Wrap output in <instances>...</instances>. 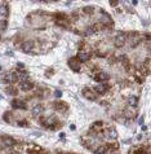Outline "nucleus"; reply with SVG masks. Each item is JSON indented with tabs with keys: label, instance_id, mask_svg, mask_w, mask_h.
Wrapping results in <instances>:
<instances>
[{
	"label": "nucleus",
	"instance_id": "nucleus-24",
	"mask_svg": "<svg viewBox=\"0 0 151 154\" xmlns=\"http://www.w3.org/2000/svg\"><path fill=\"white\" fill-rule=\"evenodd\" d=\"M29 126V122L27 120H20L18 122V127H27Z\"/></svg>",
	"mask_w": 151,
	"mask_h": 154
},
{
	"label": "nucleus",
	"instance_id": "nucleus-25",
	"mask_svg": "<svg viewBox=\"0 0 151 154\" xmlns=\"http://www.w3.org/2000/svg\"><path fill=\"white\" fill-rule=\"evenodd\" d=\"M103 126V123H102V122H94V123H93V128H100V127H102Z\"/></svg>",
	"mask_w": 151,
	"mask_h": 154
},
{
	"label": "nucleus",
	"instance_id": "nucleus-17",
	"mask_svg": "<svg viewBox=\"0 0 151 154\" xmlns=\"http://www.w3.org/2000/svg\"><path fill=\"white\" fill-rule=\"evenodd\" d=\"M128 105L131 107H137L138 106V97H137V96H129L128 97Z\"/></svg>",
	"mask_w": 151,
	"mask_h": 154
},
{
	"label": "nucleus",
	"instance_id": "nucleus-4",
	"mask_svg": "<svg viewBox=\"0 0 151 154\" xmlns=\"http://www.w3.org/2000/svg\"><path fill=\"white\" fill-rule=\"evenodd\" d=\"M80 61L76 58V57H71V58L69 60V66H70V69H71L72 71H75V73H78V71L80 70Z\"/></svg>",
	"mask_w": 151,
	"mask_h": 154
},
{
	"label": "nucleus",
	"instance_id": "nucleus-16",
	"mask_svg": "<svg viewBox=\"0 0 151 154\" xmlns=\"http://www.w3.org/2000/svg\"><path fill=\"white\" fill-rule=\"evenodd\" d=\"M89 55H88L87 52H84V51H80L79 53H78V57H76V58H78L80 62H87L88 60H89Z\"/></svg>",
	"mask_w": 151,
	"mask_h": 154
},
{
	"label": "nucleus",
	"instance_id": "nucleus-20",
	"mask_svg": "<svg viewBox=\"0 0 151 154\" xmlns=\"http://www.w3.org/2000/svg\"><path fill=\"white\" fill-rule=\"evenodd\" d=\"M9 12V9H8V5L7 4H3V5H0V16H7Z\"/></svg>",
	"mask_w": 151,
	"mask_h": 154
},
{
	"label": "nucleus",
	"instance_id": "nucleus-30",
	"mask_svg": "<svg viewBox=\"0 0 151 154\" xmlns=\"http://www.w3.org/2000/svg\"><path fill=\"white\" fill-rule=\"evenodd\" d=\"M54 96H56V97H57V99H59V97H61V96H62V92H61V91H58V89H57V91L54 92Z\"/></svg>",
	"mask_w": 151,
	"mask_h": 154
},
{
	"label": "nucleus",
	"instance_id": "nucleus-1",
	"mask_svg": "<svg viewBox=\"0 0 151 154\" xmlns=\"http://www.w3.org/2000/svg\"><path fill=\"white\" fill-rule=\"evenodd\" d=\"M40 123L43 124V126L45 127H51L52 130L56 127V126H58L57 124V118H56V115H47V117H41L40 118Z\"/></svg>",
	"mask_w": 151,
	"mask_h": 154
},
{
	"label": "nucleus",
	"instance_id": "nucleus-27",
	"mask_svg": "<svg viewBox=\"0 0 151 154\" xmlns=\"http://www.w3.org/2000/svg\"><path fill=\"white\" fill-rule=\"evenodd\" d=\"M17 69H20L21 71H25V65L22 62H18V63H17Z\"/></svg>",
	"mask_w": 151,
	"mask_h": 154
},
{
	"label": "nucleus",
	"instance_id": "nucleus-29",
	"mask_svg": "<svg viewBox=\"0 0 151 154\" xmlns=\"http://www.w3.org/2000/svg\"><path fill=\"white\" fill-rule=\"evenodd\" d=\"M17 101H18V99H14L12 101V106H13V109H18V106H17Z\"/></svg>",
	"mask_w": 151,
	"mask_h": 154
},
{
	"label": "nucleus",
	"instance_id": "nucleus-15",
	"mask_svg": "<svg viewBox=\"0 0 151 154\" xmlns=\"http://www.w3.org/2000/svg\"><path fill=\"white\" fill-rule=\"evenodd\" d=\"M22 91L27 92V91H31V89L34 88V83H31V82H23V83H21V87H20Z\"/></svg>",
	"mask_w": 151,
	"mask_h": 154
},
{
	"label": "nucleus",
	"instance_id": "nucleus-32",
	"mask_svg": "<svg viewBox=\"0 0 151 154\" xmlns=\"http://www.w3.org/2000/svg\"><path fill=\"white\" fill-rule=\"evenodd\" d=\"M132 4H133V5H137V4H138V1H137V0H133Z\"/></svg>",
	"mask_w": 151,
	"mask_h": 154
},
{
	"label": "nucleus",
	"instance_id": "nucleus-22",
	"mask_svg": "<svg viewBox=\"0 0 151 154\" xmlns=\"http://www.w3.org/2000/svg\"><path fill=\"white\" fill-rule=\"evenodd\" d=\"M17 106H18V109H22V110H26L27 109L26 102L22 101V100H18V101H17Z\"/></svg>",
	"mask_w": 151,
	"mask_h": 154
},
{
	"label": "nucleus",
	"instance_id": "nucleus-14",
	"mask_svg": "<svg viewBox=\"0 0 151 154\" xmlns=\"http://www.w3.org/2000/svg\"><path fill=\"white\" fill-rule=\"evenodd\" d=\"M106 137L115 140V139L118 137V132H116V130H115L114 127H110V128L107 130V132H106Z\"/></svg>",
	"mask_w": 151,
	"mask_h": 154
},
{
	"label": "nucleus",
	"instance_id": "nucleus-8",
	"mask_svg": "<svg viewBox=\"0 0 151 154\" xmlns=\"http://www.w3.org/2000/svg\"><path fill=\"white\" fill-rule=\"evenodd\" d=\"M1 141H3V144H4L5 146H8V148H10V146H14L17 144V141L14 140V139L10 137V136H7V135H4L1 137Z\"/></svg>",
	"mask_w": 151,
	"mask_h": 154
},
{
	"label": "nucleus",
	"instance_id": "nucleus-9",
	"mask_svg": "<svg viewBox=\"0 0 151 154\" xmlns=\"http://www.w3.org/2000/svg\"><path fill=\"white\" fill-rule=\"evenodd\" d=\"M34 47H35L34 42L33 40H27V42H25L22 44V51L25 53H30V52L34 51Z\"/></svg>",
	"mask_w": 151,
	"mask_h": 154
},
{
	"label": "nucleus",
	"instance_id": "nucleus-2",
	"mask_svg": "<svg viewBox=\"0 0 151 154\" xmlns=\"http://www.w3.org/2000/svg\"><path fill=\"white\" fill-rule=\"evenodd\" d=\"M127 39H128V35L125 33H119L116 36H115V39H114L115 47H116V48L123 47V45L125 44V42H127Z\"/></svg>",
	"mask_w": 151,
	"mask_h": 154
},
{
	"label": "nucleus",
	"instance_id": "nucleus-11",
	"mask_svg": "<svg viewBox=\"0 0 151 154\" xmlns=\"http://www.w3.org/2000/svg\"><path fill=\"white\" fill-rule=\"evenodd\" d=\"M53 107L56 110H58V112H66V110L69 109L67 104L66 102H62V101H56L53 102Z\"/></svg>",
	"mask_w": 151,
	"mask_h": 154
},
{
	"label": "nucleus",
	"instance_id": "nucleus-23",
	"mask_svg": "<svg viewBox=\"0 0 151 154\" xmlns=\"http://www.w3.org/2000/svg\"><path fill=\"white\" fill-rule=\"evenodd\" d=\"M7 93H9V95H17V89L16 88H13L12 85H8V88H7Z\"/></svg>",
	"mask_w": 151,
	"mask_h": 154
},
{
	"label": "nucleus",
	"instance_id": "nucleus-18",
	"mask_svg": "<svg viewBox=\"0 0 151 154\" xmlns=\"http://www.w3.org/2000/svg\"><path fill=\"white\" fill-rule=\"evenodd\" d=\"M17 78H18V80L21 82V83H23V82L29 80V74H27L26 71H21V73L17 74Z\"/></svg>",
	"mask_w": 151,
	"mask_h": 154
},
{
	"label": "nucleus",
	"instance_id": "nucleus-13",
	"mask_svg": "<svg viewBox=\"0 0 151 154\" xmlns=\"http://www.w3.org/2000/svg\"><path fill=\"white\" fill-rule=\"evenodd\" d=\"M4 80L8 82V83H10V84H13V83H16V82L18 80V78H17V74L16 73H10V74H7L5 75Z\"/></svg>",
	"mask_w": 151,
	"mask_h": 154
},
{
	"label": "nucleus",
	"instance_id": "nucleus-6",
	"mask_svg": "<svg viewBox=\"0 0 151 154\" xmlns=\"http://www.w3.org/2000/svg\"><path fill=\"white\" fill-rule=\"evenodd\" d=\"M108 79H110V77H108L107 73H97L96 75H94V80L97 82V83H103V82H107Z\"/></svg>",
	"mask_w": 151,
	"mask_h": 154
},
{
	"label": "nucleus",
	"instance_id": "nucleus-28",
	"mask_svg": "<svg viewBox=\"0 0 151 154\" xmlns=\"http://www.w3.org/2000/svg\"><path fill=\"white\" fill-rule=\"evenodd\" d=\"M120 1H118V0H110V5L111 7H118V4Z\"/></svg>",
	"mask_w": 151,
	"mask_h": 154
},
{
	"label": "nucleus",
	"instance_id": "nucleus-7",
	"mask_svg": "<svg viewBox=\"0 0 151 154\" xmlns=\"http://www.w3.org/2000/svg\"><path fill=\"white\" fill-rule=\"evenodd\" d=\"M107 89H108V84H106V83H100L98 85H96V87H94L93 91L96 92V93H98V95H105V93L107 92Z\"/></svg>",
	"mask_w": 151,
	"mask_h": 154
},
{
	"label": "nucleus",
	"instance_id": "nucleus-21",
	"mask_svg": "<svg viewBox=\"0 0 151 154\" xmlns=\"http://www.w3.org/2000/svg\"><path fill=\"white\" fill-rule=\"evenodd\" d=\"M93 10H94V7H92V5H90V7L88 5V7H84V8H83V12L85 14H92Z\"/></svg>",
	"mask_w": 151,
	"mask_h": 154
},
{
	"label": "nucleus",
	"instance_id": "nucleus-19",
	"mask_svg": "<svg viewBox=\"0 0 151 154\" xmlns=\"http://www.w3.org/2000/svg\"><path fill=\"white\" fill-rule=\"evenodd\" d=\"M106 152H107L106 145H100V146H97V149H94V153L96 154H105Z\"/></svg>",
	"mask_w": 151,
	"mask_h": 154
},
{
	"label": "nucleus",
	"instance_id": "nucleus-10",
	"mask_svg": "<svg viewBox=\"0 0 151 154\" xmlns=\"http://www.w3.org/2000/svg\"><path fill=\"white\" fill-rule=\"evenodd\" d=\"M54 18H56V21H57L58 25H59V23L64 25V23L67 22L69 16H66L65 13H56V14H54Z\"/></svg>",
	"mask_w": 151,
	"mask_h": 154
},
{
	"label": "nucleus",
	"instance_id": "nucleus-31",
	"mask_svg": "<svg viewBox=\"0 0 151 154\" xmlns=\"http://www.w3.org/2000/svg\"><path fill=\"white\" fill-rule=\"evenodd\" d=\"M1 28L3 30H5L7 28V21H1Z\"/></svg>",
	"mask_w": 151,
	"mask_h": 154
},
{
	"label": "nucleus",
	"instance_id": "nucleus-12",
	"mask_svg": "<svg viewBox=\"0 0 151 154\" xmlns=\"http://www.w3.org/2000/svg\"><path fill=\"white\" fill-rule=\"evenodd\" d=\"M44 110H45L44 105H41V104H36V105L33 107V114L38 117V115H40V114H43Z\"/></svg>",
	"mask_w": 151,
	"mask_h": 154
},
{
	"label": "nucleus",
	"instance_id": "nucleus-5",
	"mask_svg": "<svg viewBox=\"0 0 151 154\" xmlns=\"http://www.w3.org/2000/svg\"><path fill=\"white\" fill-rule=\"evenodd\" d=\"M83 96L85 99L90 100V101H94V100L97 99V96H96V93H94V91H93V89H90L89 87H85V88L83 89Z\"/></svg>",
	"mask_w": 151,
	"mask_h": 154
},
{
	"label": "nucleus",
	"instance_id": "nucleus-3",
	"mask_svg": "<svg viewBox=\"0 0 151 154\" xmlns=\"http://www.w3.org/2000/svg\"><path fill=\"white\" fill-rule=\"evenodd\" d=\"M101 23L105 25V26H111V27L114 25V21H112L111 16L105 12V10H102V14H101Z\"/></svg>",
	"mask_w": 151,
	"mask_h": 154
},
{
	"label": "nucleus",
	"instance_id": "nucleus-26",
	"mask_svg": "<svg viewBox=\"0 0 151 154\" xmlns=\"http://www.w3.org/2000/svg\"><path fill=\"white\" fill-rule=\"evenodd\" d=\"M10 117H12V113H5L4 114V120L5 122H10Z\"/></svg>",
	"mask_w": 151,
	"mask_h": 154
}]
</instances>
